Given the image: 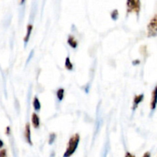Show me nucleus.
<instances>
[{
    "label": "nucleus",
    "instance_id": "nucleus-1",
    "mask_svg": "<svg viewBox=\"0 0 157 157\" xmlns=\"http://www.w3.org/2000/svg\"><path fill=\"white\" fill-rule=\"evenodd\" d=\"M80 143V135L78 133H75V135L70 138L67 144V147L64 152L63 157H71L76 151Z\"/></svg>",
    "mask_w": 157,
    "mask_h": 157
},
{
    "label": "nucleus",
    "instance_id": "nucleus-19",
    "mask_svg": "<svg viewBox=\"0 0 157 157\" xmlns=\"http://www.w3.org/2000/svg\"><path fill=\"white\" fill-rule=\"evenodd\" d=\"M140 63V61L139 60H135V61H133V64H134V65H136V64H139Z\"/></svg>",
    "mask_w": 157,
    "mask_h": 157
},
{
    "label": "nucleus",
    "instance_id": "nucleus-13",
    "mask_svg": "<svg viewBox=\"0 0 157 157\" xmlns=\"http://www.w3.org/2000/svg\"><path fill=\"white\" fill-rule=\"evenodd\" d=\"M110 16H111V18L113 20H117L118 17H119V12H118L117 9H114V10L112 11Z\"/></svg>",
    "mask_w": 157,
    "mask_h": 157
},
{
    "label": "nucleus",
    "instance_id": "nucleus-5",
    "mask_svg": "<svg viewBox=\"0 0 157 157\" xmlns=\"http://www.w3.org/2000/svg\"><path fill=\"white\" fill-rule=\"evenodd\" d=\"M157 106V85L152 92L151 101H150V109L154 110L156 108Z\"/></svg>",
    "mask_w": 157,
    "mask_h": 157
},
{
    "label": "nucleus",
    "instance_id": "nucleus-4",
    "mask_svg": "<svg viewBox=\"0 0 157 157\" xmlns=\"http://www.w3.org/2000/svg\"><path fill=\"white\" fill-rule=\"evenodd\" d=\"M25 139L26 142H27L29 145H33L32 141V135H31L30 124H29V123H27V124H25Z\"/></svg>",
    "mask_w": 157,
    "mask_h": 157
},
{
    "label": "nucleus",
    "instance_id": "nucleus-11",
    "mask_svg": "<svg viewBox=\"0 0 157 157\" xmlns=\"http://www.w3.org/2000/svg\"><path fill=\"white\" fill-rule=\"evenodd\" d=\"M64 67L68 71H72L74 68V65L72 64L70 58L69 57H67L65 59V62H64Z\"/></svg>",
    "mask_w": 157,
    "mask_h": 157
},
{
    "label": "nucleus",
    "instance_id": "nucleus-9",
    "mask_svg": "<svg viewBox=\"0 0 157 157\" xmlns=\"http://www.w3.org/2000/svg\"><path fill=\"white\" fill-rule=\"evenodd\" d=\"M32 29H33V26L32 25H27V31H26V35L24 37V41L25 44H27L28 41H29V38H30L31 34H32Z\"/></svg>",
    "mask_w": 157,
    "mask_h": 157
},
{
    "label": "nucleus",
    "instance_id": "nucleus-6",
    "mask_svg": "<svg viewBox=\"0 0 157 157\" xmlns=\"http://www.w3.org/2000/svg\"><path fill=\"white\" fill-rule=\"evenodd\" d=\"M144 95L143 94L136 95V96L134 97V98H133V107H132L133 110H135L136 108H137L138 105H139V104L144 101Z\"/></svg>",
    "mask_w": 157,
    "mask_h": 157
},
{
    "label": "nucleus",
    "instance_id": "nucleus-21",
    "mask_svg": "<svg viewBox=\"0 0 157 157\" xmlns=\"http://www.w3.org/2000/svg\"><path fill=\"white\" fill-rule=\"evenodd\" d=\"M25 1V0H21V4H22V3H24Z\"/></svg>",
    "mask_w": 157,
    "mask_h": 157
},
{
    "label": "nucleus",
    "instance_id": "nucleus-7",
    "mask_svg": "<svg viewBox=\"0 0 157 157\" xmlns=\"http://www.w3.org/2000/svg\"><path fill=\"white\" fill-rule=\"evenodd\" d=\"M32 125H33L34 128H35V129L39 128L41 123H40L39 117H38V115L37 114V113H32Z\"/></svg>",
    "mask_w": 157,
    "mask_h": 157
},
{
    "label": "nucleus",
    "instance_id": "nucleus-2",
    "mask_svg": "<svg viewBox=\"0 0 157 157\" xmlns=\"http://www.w3.org/2000/svg\"><path fill=\"white\" fill-rule=\"evenodd\" d=\"M127 13L134 12L137 15H139L140 12V0H127Z\"/></svg>",
    "mask_w": 157,
    "mask_h": 157
},
{
    "label": "nucleus",
    "instance_id": "nucleus-20",
    "mask_svg": "<svg viewBox=\"0 0 157 157\" xmlns=\"http://www.w3.org/2000/svg\"><path fill=\"white\" fill-rule=\"evenodd\" d=\"M3 145H4V144H3L2 140H0V148H2V147H3Z\"/></svg>",
    "mask_w": 157,
    "mask_h": 157
},
{
    "label": "nucleus",
    "instance_id": "nucleus-10",
    "mask_svg": "<svg viewBox=\"0 0 157 157\" xmlns=\"http://www.w3.org/2000/svg\"><path fill=\"white\" fill-rule=\"evenodd\" d=\"M32 104H33V107L35 109V110L36 111H39L41 110V103H40L39 100L37 97H35L33 100V102H32Z\"/></svg>",
    "mask_w": 157,
    "mask_h": 157
},
{
    "label": "nucleus",
    "instance_id": "nucleus-15",
    "mask_svg": "<svg viewBox=\"0 0 157 157\" xmlns=\"http://www.w3.org/2000/svg\"><path fill=\"white\" fill-rule=\"evenodd\" d=\"M0 157H6V150H2L0 151Z\"/></svg>",
    "mask_w": 157,
    "mask_h": 157
},
{
    "label": "nucleus",
    "instance_id": "nucleus-17",
    "mask_svg": "<svg viewBox=\"0 0 157 157\" xmlns=\"http://www.w3.org/2000/svg\"><path fill=\"white\" fill-rule=\"evenodd\" d=\"M143 157H151V154H150V152H146L144 154V156H143Z\"/></svg>",
    "mask_w": 157,
    "mask_h": 157
},
{
    "label": "nucleus",
    "instance_id": "nucleus-16",
    "mask_svg": "<svg viewBox=\"0 0 157 157\" xmlns=\"http://www.w3.org/2000/svg\"><path fill=\"white\" fill-rule=\"evenodd\" d=\"M125 157H136V156H135L133 154H132V153H129V152H127V153H126Z\"/></svg>",
    "mask_w": 157,
    "mask_h": 157
},
{
    "label": "nucleus",
    "instance_id": "nucleus-12",
    "mask_svg": "<svg viewBox=\"0 0 157 157\" xmlns=\"http://www.w3.org/2000/svg\"><path fill=\"white\" fill-rule=\"evenodd\" d=\"M57 98H58V101H61L63 99H64V88H59L58 90H57Z\"/></svg>",
    "mask_w": 157,
    "mask_h": 157
},
{
    "label": "nucleus",
    "instance_id": "nucleus-3",
    "mask_svg": "<svg viewBox=\"0 0 157 157\" xmlns=\"http://www.w3.org/2000/svg\"><path fill=\"white\" fill-rule=\"evenodd\" d=\"M157 35V14L154 15L147 25V36L156 37Z\"/></svg>",
    "mask_w": 157,
    "mask_h": 157
},
{
    "label": "nucleus",
    "instance_id": "nucleus-8",
    "mask_svg": "<svg viewBox=\"0 0 157 157\" xmlns=\"http://www.w3.org/2000/svg\"><path fill=\"white\" fill-rule=\"evenodd\" d=\"M67 44L70 45V47H71L74 49L77 48V47L78 45V41L74 37V35H69L68 38H67Z\"/></svg>",
    "mask_w": 157,
    "mask_h": 157
},
{
    "label": "nucleus",
    "instance_id": "nucleus-14",
    "mask_svg": "<svg viewBox=\"0 0 157 157\" xmlns=\"http://www.w3.org/2000/svg\"><path fill=\"white\" fill-rule=\"evenodd\" d=\"M55 139H56V134L55 133H52L49 135V139H48V144L50 145L54 144V142L55 141Z\"/></svg>",
    "mask_w": 157,
    "mask_h": 157
},
{
    "label": "nucleus",
    "instance_id": "nucleus-18",
    "mask_svg": "<svg viewBox=\"0 0 157 157\" xmlns=\"http://www.w3.org/2000/svg\"><path fill=\"white\" fill-rule=\"evenodd\" d=\"M6 134L7 135L10 134V127H6Z\"/></svg>",
    "mask_w": 157,
    "mask_h": 157
}]
</instances>
